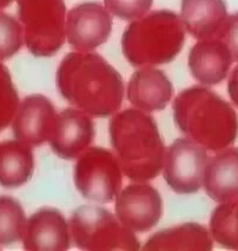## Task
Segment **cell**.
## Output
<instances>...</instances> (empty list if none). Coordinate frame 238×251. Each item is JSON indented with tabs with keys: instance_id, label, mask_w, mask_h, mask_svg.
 I'll list each match as a JSON object with an SVG mask.
<instances>
[{
	"instance_id": "obj_14",
	"label": "cell",
	"mask_w": 238,
	"mask_h": 251,
	"mask_svg": "<svg viewBox=\"0 0 238 251\" xmlns=\"http://www.w3.org/2000/svg\"><path fill=\"white\" fill-rule=\"evenodd\" d=\"M173 86L167 75L151 66L132 75L127 85V99L135 109L144 112L164 110L172 98Z\"/></svg>"
},
{
	"instance_id": "obj_2",
	"label": "cell",
	"mask_w": 238,
	"mask_h": 251,
	"mask_svg": "<svg viewBox=\"0 0 238 251\" xmlns=\"http://www.w3.org/2000/svg\"><path fill=\"white\" fill-rule=\"evenodd\" d=\"M110 141L121 171L133 182H147L163 169L165 147L149 113L126 109L115 113L109 124Z\"/></svg>"
},
{
	"instance_id": "obj_13",
	"label": "cell",
	"mask_w": 238,
	"mask_h": 251,
	"mask_svg": "<svg viewBox=\"0 0 238 251\" xmlns=\"http://www.w3.org/2000/svg\"><path fill=\"white\" fill-rule=\"evenodd\" d=\"M22 241L30 251H65L71 244L69 223L59 210L39 209L26 221Z\"/></svg>"
},
{
	"instance_id": "obj_16",
	"label": "cell",
	"mask_w": 238,
	"mask_h": 251,
	"mask_svg": "<svg viewBox=\"0 0 238 251\" xmlns=\"http://www.w3.org/2000/svg\"><path fill=\"white\" fill-rule=\"evenodd\" d=\"M203 186L219 204L238 200V148H225L208 159Z\"/></svg>"
},
{
	"instance_id": "obj_24",
	"label": "cell",
	"mask_w": 238,
	"mask_h": 251,
	"mask_svg": "<svg viewBox=\"0 0 238 251\" xmlns=\"http://www.w3.org/2000/svg\"><path fill=\"white\" fill-rule=\"evenodd\" d=\"M153 0H104L106 10L121 20H136L145 16Z\"/></svg>"
},
{
	"instance_id": "obj_5",
	"label": "cell",
	"mask_w": 238,
	"mask_h": 251,
	"mask_svg": "<svg viewBox=\"0 0 238 251\" xmlns=\"http://www.w3.org/2000/svg\"><path fill=\"white\" fill-rule=\"evenodd\" d=\"M71 241L78 249L89 251H137L141 243L135 232L109 210L83 205L74 210L69 222Z\"/></svg>"
},
{
	"instance_id": "obj_21",
	"label": "cell",
	"mask_w": 238,
	"mask_h": 251,
	"mask_svg": "<svg viewBox=\"0 0 238 251\" xmlns=\"http://www.w3.org/2000/svg\"><path fill=\"white\" fill-rule=\"evenodd\" d=\"M25 211L16 198L0 196V245H11L24 236Z\"/></svg>"
},
{
	"instance_id": "obj_12",
	"label": "cell",
	"mask_w": 238,
	"mask_h": 251,
	"mask_svg": "<svg viewBox=\"0 0 238 251\" xmlns=\"http://www.w3.org/2000/svg\"><path fill=\"white\" fill-rule=\"evenodd\" d=\"M54 105L43 95H31L19 103L12 121L14 138L37 147L48 142L56 121Z\"/></svg>"
},
{
	"instance_id": "obj_17",
	"label": "cell",
	"mask_w": 238,
	"mask_h": 251,
	"mask_svg": "<svg viewBox=\"0 0 238 251\" xmlns=\"http://www.w3.org/2000/svg\"><path fill=\"white\" fill-rule=\"evenodd\" d=\"M181 19L197 40L216 38L228 18L224 0H182Z\"/></svg>"
},
{
	"instance_id": "obj_27",
	"label": "cell",
	"mask_w": 238,
	"mask_h": 251,
	"mask_svg": "<svg viewBox=\"0 0 238 251\" xmlns=\"http://www.w3.org/2000/svg\"><path fill=\"white\" fill-rule=\"evenodd\" d=\"M13 0H0V10H2V8L10 6L11 2H12Z\"/></svg>"
},
{
	"instance_id": "obj_15",
	"label": "cell",
	"mask_w": 238,
	"mask_h": 251,
	"mask_svg": "<svg viewBox=\"0 0 238 251\" xmlns=\"http://www.w3.org/2000/svg\"><path fill=\"white\" fill-rule=\"evenodd\" d=\"M230 51L218 38L198 40L189 53L191 75L203 85H217L228 75L232 65Z\"/></svg>"
},
{
	"instance_id": "obj_8",
	"label": "cell",
	"mask_w": 238,
	"mask_h": 251,
	"mask_svg": "<svg viewBox=\"0 0 238 251\" xmlns=\"http://www.w3.org/2000/svg\"><path fill=\"white\" fill-rule=\"evenodd\" d=\"M207 163L208 152L204 148L190 138L176 139L165 152V182L176 194H194L203 186Z\"/></svg>"
},
{
	"instance_id": "obj_11",
	"label": "cell",
	"mask_w": 238,
	"mask_h": 251,
	"mask_svg": "<svg viewBox=\"0 0 238 251\" xmlns=\"http://www.w3.org/2000/svg\"><path fill=\"white\" fill-rule=\"evenodd\" d=\"M95 124L91 116L77 107H66L57 113L48 144L62 159L78 158L91 147Z\"/></svg>"
},
{
	"instance_id": "obj_6",
	"label": "cell",
	"mask_w": 238,
	"mask_h": 251,
	"mask_svg": "<svg viewBox=\"0 0 238 251\" xmlns=\"http://www.w3.org/2000/svg\"><path fill=\"white\" fill-rule=\"evenodd\" d=\"M26 48L36 57H51L65 43L64 0H16Z\"/></svg>"
},
{
	"instance_id": "obj_1",
	"label": "cell",
	"mask_w": 238,
	"mask_h": 251,
	"mask_svg": "<svg viewBox=\"0 0 238 251\" xmlns=\"http://www.w3.org/2000/svg\"><path fill=\"white\" fill-rule=\"evenodd\" d=\"M56 84L63 98L91 117L115 115L123 103V78L94 52L66 54L58 66Z\"/></svg>"
},
{
	"instance_id": "obj_9",
	"label": "cell",
	"mask_w": 238,
	"mask_h": 251,
	"mask_svg": "<svg viewBox=\"0 0 238 251\" xmlns=\"http://www.w3.org/2000/svg\"><path fill=\"white\" fill-rule=\"evenodd\" d=\"M111 32L112 17L99 2H83L66 14V38L78 52H92L107 42Z\"/></svg>"
},
{
	"instance_id": "obj_18",
	"label": "cell",
	"mask_w": 238,
	"mask_h": 251,
	"mask_svg": "<svg viewBox=\"0 0 238 251\" xmlns=\"http://www.w3.org/2000/svg\"><path fill=\"white\" fill-rule=\"evenodd\" d=\"M214 248V238L210 230L202 224H181L161 230L147 239L143 250H201L209 251Z\"/></svg>"
},
{
	"instance_id": "obj_4",
	"label": "cell",
	"mask_w": 238,
	"mask_h": 251,
	"mask_svg": "<svg viewBox=\"0 0 238 251\" xmlns=\"http://www.w3.org/2000/svg\"><path fill=\"white\" fill-rule=\"evenodd\" d=\"M185 27L181 17L169 10H158L133 20L121 37V51L135 68L163 65L182 51Z\"/></svg>"
},
{
	"instance_id": "obj_7",
	"label": "cell",
	"mask_w": 238,
	"mask_h": 251,
	"mask_svg": "<svg viewBox=\"0 0 238 251\" xmlns=\"http://www.w3.org/2000/svg\"><path fill=\"white\" fill-rule=\"evenodd\" d=\"M73 182L78 192L95 203H110L121 189L123 171L115 153L99 147H90L78 157Z\"/></svg>"
},
{
	"instance_id": "obj_20",
	"label": "cell",
	"mask_w": 238,
	"mask_h": 251,
	"mask_svg": "<svg viewBox=\"0 0 238 251\" xmlns=\"http://www.w3.org/2000/svg\"><path fill=\"white\" fill-rule=\"evenodd\" d=\"M210 232L220 247L238 250V200L219 204L214 210Z\"/></svg>"
},
{
	"instance_id": "obj_10",
	"label": "cell",
	"mask_w": 238,
	"mask_h": 251,
	"mask_svg": "<svg viewBox=\"0 0 238 251\" xmlns=\"http://www.w3.org/2000/svg\"><path fill=\"white\" fill-rule=\"evenodd\" d=\"M116 216L133 232H146L163 215V200L146 182H135L119 191L115 204Z\"/></svg>"
},
{
	"instance_id": "obj_19",
	"label": "cell",
	"mask_w": 238,
	"mask_h": 251,
	"mask_svg": "<svg viewBox=\"0 0 238 251\" xmlns=\"http://www.w3.org/2000/svg\"><path fill=\"white\" fill-rule=\"evenodd\" d=\"M34 171L31 145L18 141L0 143V185L13 189L24 185Z\"/></svg>"
},
{
	"instance_id": "obj_25",
	"label": "cell",
	"mask_w": 238,
	"mask_h": 251,
	"mask_svg": "<svg viewBox=\"0 0 238 251\" xmlns=\"http://www.w3.org/2000/svg\"><path fill=\"white\" fill-rule=\"evenodd\" d=\"M230 51L234 61L238 63V12L228 16L217 37Z\"/></svg>"
},
{
	"instance_id": "obj_23",
	"label": "cell",
	"mask_w": 238,
	"mask_h": 251,
	"mask_svg": "<svg viewBox=\"0 0 238 251\" xmlns=\"http://www.w3.org/2000/svg\"><path fill=\"white\" fill-rule=\"evenodd\" d=\"M19 106V96L13 85L10 71L0 61V131L6 129L13 121Z\"/></svg>"
},
{
	"instance_id": "obj_22",
	"label": "cell",
	"mask_w": 238,
	"mask_h": 251,
	"mask_svg": "<svg viewBox=\"0 0 238 251\" xmlns=\"http://www.w3.org/2000/svg\"><path fill=\"white\" fill-rule=\"evenodd\" d=\"M24 43L23 26L13 16L0 12V61L10 59Z\"/></svg>"
},
{
	"instance_id": "obj_26",
	"label": "cell",
	"mask_w": 238,
	"mask_h": 251,
	"mask_svg": "<svg viewBox=\"0 0 238 251\" xmlns=\"http://www.w3.org/2000/svg\"><path fill=\"white\" fill-rule=\"evenodd\" d=\"M228 92L232 103L238 107V65L231 72L228 81Z\"/></svg>"
},
{
	"instance_id": "obj_3",
	"label": "cell",
	"mask_w": 238,
	"mask_h": 251,
	"mask_svg": "<svg viewBox=\"0 0 238 251\" xmlns=\"http://www.w3.org/2000/svg\"><path fill=\"white\" fill-rule=\"evenodd\" d=\"M173 119L188 138L205 150L231 147L238 135V117L228 101L204 86H191L177 95Z\"/></svg>"
}]
</instances>
